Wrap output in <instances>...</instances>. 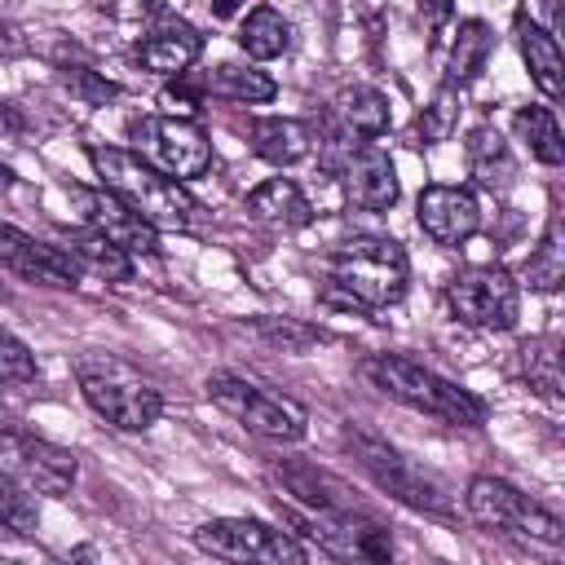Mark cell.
<instances>
[{"mask_svg": "<svg viewBox=\"0 0 565 565\" xmlns=\"http://www.w3.org/2000/svg\"><path fill=\"white\" fill-rule=\"evenodd\" d=\"M411 256L388 234H353L335 243L322 260V300L358 313L388 309L406 296Z\"/></svg>", "mask_w": 565, "mask_h": 565, "instance_id": "1", "label": "cell"}, {"mask_svg": "<svg viewBox=\"0 0 565 565\" xmlns=\"http://www.w3.org/2000/svg\"><path fill=\"white\" fill-rule=\"evenodd\" d=\"M88 163L97 181L119 194L128 207H137L154 230H185L199 212V199L185 190V181L159 172L150 159L124 146H88Z\"/></svg>", "mask_w": 565, "mask_h": 565, "instance_id": "2", "label": "cell"}, {"mask_svg": "<svg viewBox=\"0 0 565 565\" xmlns=\"http://www.w3.org/2000/svg\"><path fill=\"white\" fill-rule=\"evenodd\" d=\"M366 375L380 393H388L393 402H402V406H411L428 419H441V424H455V428H481L490 419L486 397H477L472 388L437 375L433 366H424L406 353H371Z\"/></svg>", "mask_w": 565, "mask_h": 565, "instance_id": "3", "label": "cell"}, {"mask_svg": "<svg viewBox=\"0 0 565 565\" xmlns=\"http://www.w3.org/2000/svg\"><path fill=\"white\" fill-rule=\"evenodd\" d=\"M75 384H79V397L88 402V411L124 433H146L163 415V393L132 362H124L115 353H97V349L79 353Z\"/></svg>", "mask_w": 565, "mask_h": 565, "instance_id": "4", "label": "cell"}, {"mask_svg": "<svg viewBox=\"0 0 565 565\" xmlns=\"http://www.w3.org/2000/svg\"><path fill=\"white\" fill-rule=\"evenodd\" d=\"M340 441H344V450L353 455V463H358L388 499H397V503H406V508H415V512H424V516H450V512H455L446 486H441L428 468H419L415 459H406L397 446H388L380 433H371V428H362V424H344V428H340Z\"/></svg>", "mask_w": 565, "mask_h": 565, "instance_id": "5", "label": "cell"}, {"mask_svg": "<svg viewBox=\"0 0 565 565\" xmlns=\"http://www.w3.org/2000/svg\"><path fill=\"white\" fill-rule=\"evenodd\" d=\"M207 397L234 424H243L247 433L269 437V441H300L305 428H309V411L296 397L260 388V384H252L243 375H230V371L207 375Z\"/></svg>", "mask_w": 565, "mask_h": 565, "instance_id": "6", "label": "cell"}, {"mask_svg": "<svg viewBox=\"0 0 565 565\" xmlns=\"http://www.w3.org/2000/svg\"><path fill=\"white\" fill-rule=\"evenodd\" d=\"M463 503H468V516L486 530L534 539V543H547V547H556L565 539L561 516L552 508H543L539 499H530L525 490H516L512 481H503V477H490V472L472 477Z\"/></svg>", "mask_w": 565, "mask_h": 565, "instance_id": "7", "label": "cell"}, {"mask_svg": "<svg viewBox=\"0 0 565 565\" xmlns=\"http://www.w3.org/2000/svg\"><path fill=\"white\" fill-rule=\"evenodd\" d=\"M194 547L216 556V561H238V565H305L309 547L269 521L256 516H212L194 530Z\"/></svg>", "mask_w": 565, "mask_h": 565, "instance_id": "8", "label": "cell"}, {"mask_svg": "<svg viewBox=\"0 0 565 565\" xmlns=\"http://www.w3.org/2000/svg\"><path fill=\"white\" fill-rule=\"evenodd\" d=\"M128 141L141 159H150L159 172L177 181H194L212 168V141L194 119L181 115H137L128 119Z\"/></svg>", "mask_w": 565, "mask_h": 565, "instance_id": "9", "label": "cell"}, {"mask_svg": "<svg viewBox=\"0 0 565 565\" xmlns=\"http://www.w3.org/2000/svg\"><path fill=\"white\" fill-rule=\"evenodd\" d=\"M446 305L477 331H512L521 318V282L503 265H477L446 282Z\"/></svg>", "mask_w": 565, "mask_h": 565, "instance_id": "10", "label": "cell"}, {"mask_svg": "<svg viewBox=\"0 0 565 565\" xmlns=\"http://www.w3.org/2000/svg\"><path fill=\"white\" fill-rule=\"evenodd\" d=\"M0 468L18 477L31 494H66L79 477L75 450L31 433V428H0Z\"/></svg>", "mask_w": 565, "mask_h": 565, "instance_id": "11", "label": "cell"}, {"mask_svg": "<svg viewBox=\"0 0 565 565\" xmlns=\"http://www.w3.org/2000/svg\"><path fill=\"white\" fill-rule=\"evenodd\" d=\"M66 194H71V203H75V212H79V225L106 234V238H110L115 247H124L128 256H159V252H163V247H159V230H154L137 207H128L119 194H110L106 185H97V190H88V185H66Z\"/></svg>", "mask_w": 565, "mask_h": 565, "instance_id": "12", "label": "cell"}, {"mask_svg": "<svg viewBox=\"0 0 565 565\" xmlns=\"http://www.w3.org/2000/svg\"><path fill=\"white\" fill-rule=\"evenodd\" d=\"M0 269L18 274L22 282H35V287H79L84 278V265L62 247V243H44L9 221H0Z\"/></svg>", "mask_w": 565, "mask_h": 565, "instance_id": "13", "label": "cell"}, {"mask_svg": "<svg viewBox=\"0 0 565 565\" xmlns=\"http://www.w3.org/2000/svg\"><path fill=\"white\" fill-rule=\"evenodd\" d=\"M415 221L437 247H463L481 230V203L468 185L433 181L415 199Z\"/></svg>", "mask_w": 565, "mask_h": 565, "instance_id": "14", "label": "cell"}, {"mask_svg": "<svg viewBox=\"0 0 565 565\" xmlns=\"http://www.w3.org/2000/svg\"><path fill=\"white\" fill-rule=\"evenodd\" d=\"M340 185H344L349 207H358V212H388L402 199L397 168H393L388 150L375 141L353 146V154L340 163Z\"/></svg>", "mask_w": 565, "mask_h": 565, "instance_id": "15", "label": "cell"}, {"mask_svg": "<svg viewBox=\"0 0 565 565\" xmlns=\"http://www.w3.org/2000/svg\"><path fill=\"white\" fill-rule=\"evenodd\" d=\"M203 53V31L190 26L185 18H163L146 31V40L137 44V62L154 75H181L199 62Z\"/></svg>", "mask_w": 565, "mask_h": 565, "instance_id": "16", "label": "cell"}, {"mask_svg": "<svg viewBox=\"0 0 565 565\" xmlns=\"http://www.w3.org/2000/svg\"><path fill=\"white\" fill-rule=\"evenodd\" d=\"M512 35H516V49H521V62H525L534 88L547 102H561V93H565V53H561V40L547 35L525 9H516Z\"/></svg>", "mask_w": 565, "mask_h": 565, "instance_id": "17", "label": "cell"}, {"mask_svg": "<svg viewBox=\"0 0 565 565\" xmlns=\"http://www.w3.org/2000/svg\"><path fill=\"white\" fill-rule=\"evenodd\" d=\"M247 141H252V154L265 159V163H274V168H291V163L309 159L313 146H318L313 124L291 119V115H265V119H252Z\"/></svg>", "mask_w": 565, "mask_h": 565, "instance_id": "18", "label": "cell"}, {"mask_svg": "<svg viewBox=\"0 0 565 565\" xmlns=\"http://www.w3.org/2000/svg\"><path fill=\"white\" fill-rule=\"evenodd\" d=\"M247 216L265 221V225H282V230H300L313 221V203L305 199V190L291 177H269L247 194Z\"/></svg>", "mask_w": 565, "mask_h": 565, "instance_id": "19", "label": "cell"}, {"mask_svg": "<svg viewBox=\"0 0 565 565\" xmlns=\"http://www.w3.org/2000/svg\"><path fill=\"white\" fill-rule=\"evenodd\" d=\"M463 159H468V172L477 177V185H486V190H494V194L508 190L512 177H516V159H512L508 141L499 137V128H490V124H477V128L468 132Z\"/></svg>", "mask_w": 565, "mask_h": 565, "instance_id": "20", "label": "cell"}, {"mask_svg": "<svg viewBox=\"0 0 565 565\" xmlns=\"http://www.w3.org/2000/svg\"><path fill=\"white\" fill-rule=\"evenodd\" d=\"M62 247L84 265V274H97L106 282H128L132 278V256L124 247H115L106 234L88 230V225H71L62 230Z\"/></svg>", "mask_w": 565, "mask_h": 565, "instance_id": "21", "label": "cell"}, {"mask_svg": "<svg viewBox=\"0 0 565 565\" xmlns=\"http://www.w3.org/2000/svg\"><path fill=\"white\" fill-rule=\"evenodd\" d=\"M490 53H494V26L481 22V18H463L459 31H455V44H450L446 79H441V84H450V88H468V84L486 71Z\"/></svg>", "mask_w": 565, "mask_h": 565, "instance_id": "22", "label": "cell"}, {"mask_svg": "<svg viewBox=\"0 0 565 565\" xmlns=\"http://www.w3.org/2000/svg\"><path fill=\"white\" fill-rule=\"evenodd\" d=\"M331 115L353 132V137H380L384 128H388V97L380 93V88H371V84H349V88H340L335 93V102H331Z\"/></svg>", "mask_w": 565, "mask_h": 565, "instance_id": "23", "label": "cell"}, {"mask_svg": "<svg viewBox=\"0 0 565 565\" xmlns=\"http://www.w3.org/2000/svg\"><path fill=\"white\" fill-rule=\"evenodd\" d=\"M287 44H291V22H287L274 4H256V9H247V18L238 22V49H243L252 62L282 57Z\"/></svg>", "mask_w": 565, "mask_h": 565, "instance_id": "24", "label": "cell"}, {"mask_svg": "<svg viewBox=\"0 0 565 565\" xmlns=\"http://www.w3.org/2000/svg\"><path fill=\"white\" fill-rule=\"evenodd\" d=\"M203 88L207 97H225V102H247V106H265L278 97V84L256 71V66H243V62H221L216 71L203 75Z\"/></svg>", "mask_w": 565, "mask_h": 565, "instance_id": "25", "label": "cell"}, {"mask_svg": "<svg viewBox=\"0 0 565 565\" xmlns=\"http://www.w3.org/2000/svg\"><path fill=\"white\" fill-rule=\"evenodd\" d=\"M512 132L525 141L530 159H539L543 168H561L565 163V137H561V124L547 106H521L512 115Z\"/></svg>", "mask_w": 565, "mask_h": 565, "instance_id": "26", "label": "cell"}, {"mask_svg": "<svg viewBox=\"0 0 565 565\" xmlns=\"http://www.w3.org/2000/svg\"><path fill=\"white\" fill-rule=\"evenodd\" d=\"M565 282V230H561V207L552 203V216L543 225L539 247L525 260V287L534 291H556Z\"/></svg>", "mask_w": 565, "mask_h": 565, "instance_id": "27", "label": "cell"}, {"mask_svg": "<svg viewBox=\"0 0 565 565\" xmlns=\"http://www.w3.org/2000/svg\"><path fill=\"white\" fill-rule=\"evenodd\" d=\"M40 530V508H35V494L9 477L0 468V543H22Z\"/></svg>", "mask_w": 565, "mask_h": 565, "instance_id": "28", "label": "cell"}, {"mask_svg": "<svg viewBox=\"0 0 565 565\" xmlns=\"http://www.w3.org/2000/svg\"><path fill=\"white\" fill-rule=\"evenodd\" d=\"M459 128V88L441 84L433 93V102L415 115V132L424 137V146H437V141H450Z\"/></svg>", "mask_w": 565, "mask_h": 565, "instance_id": "29", "label": "cell"}, {"mask_svg": "<svg viewBox=\"0 0 565 565\" xmlns=\"http://www.w3.org/2000/svg\"><path fill=\"white\" fill-rule=\"evenodd\" d=\"M57 84L75 97V102H84V106H110V102H119V84L115 79H106L102 71H93V66H57Z\"/></svg>", "mask_w": 565, "mask_h": 565, "instance_id": "30", "label": "cell"}, {"mask_svg": "<svg viewBox=\"0 0 565 565\" xmlns=\"http://www.w3.org/2000/svg\"><path fill=\"white\" fill-rule=\"evenodd\" d=\"M252 327L260 340H269L282 353H309L313 344H322V331L309 322H296V318H256Z\"/></svg>", "mask_w": 565, "mask_h": 565, "instance_id": "31", "label": "cell"}, {"mask_svg": "<svg viewBox=\"0 0 565 565\" xmlns=\"http://www.w3.org/2000/svg\"><path fill=\"white\" fill-rule=\"evenodd\" d=\"M35 375H40L35 353H31L13 331L0 327V384H31Z\"/></svg>", "mask_w": 565, "mask_h": 565, "instance_id": "32", "label": "cell"}, {"mask_svg": "<svg viewBox=\"0 0 565 565\" xmlns=\"http://www.w3.org/2000/svg\"><path fill=\"white\" fill-rule=\"evenodd\" d=\"M556 340H534V344H525L521 353L530 358V384L543 393V397H556L561 393V375H556Z\"/></svg>", "mask_w": 565, "mask_h": 565, "instance_id": "33", "label": "cell"}, {"mask_svg": "<svg viewBox=\"0 0 565 565\" xmlns=\"http://www.w3.org/2000/svg\"><path fill=\"white\" fill-rule=\"evenodd\" d=\"M530 4H534V13L543 18L539 26L561 40V35H565V9H561V0H530Z\"/></svg>", "mask_w": 565, "mask_h": 565, "instance_id": "34", "label": "cell"}, {"mask_svg": "<svg viewBox=\"0 0 565 565\" xmlns=\"http://www.w3.org/2000/svg\"><path fill=\"white\" fill-rule=\"evenodd\" d=\"M450 13H455V0H419V18H424L433 31H441V26L450 22Z\"/></svg>", "mask_w": 565, "mask_h": 565, "instance_id": "35", "label": "cell"}, {"mask_svg": "<svg viewBox=\"0 0 565 565\" xmlns=\"http://www.w3.org/2000/svg\"><path fill=\"white\" fill-rule=\"evenodd\" d=\"M22 53V40H18V31L9 26V22H0V62L4 57H18Z\"/></svg>", "mask_w": 565, "mask_h": 565, "instance_id": "36", "label": "cell"}, {"mask_svg": "<svg viewBox=\"0 0 565 565\" xmlns=\"http://www.w3.org/2000/svg\"><path fill=\"white\" fill-rule=\"evenodd\" d=\"M0 132H22V119L13 115V106L0 102Z\"/></svg>", "mask_w": 565, "mask_h": 565, "instance_id": "37", "label": "cell"}, {"mask_svg": "<svg viewBox=\"0 0 565 565\" xmlns=\"http://www.w3.org/2000/svg\"><path fill=\"white\" fill-rule=\"evenodd\" d=\"M207 4H212V18H234L243 0H207Z\"/></svg>", "mask_w": 565, "mask_h": 565, "instance_id": "38", "label": "cell"}, {"mask_svg": "<svg viewBox=\"0 0 565 565\" xmlns=\"http://www.w3.org/2000/svg\"><path fill=\"white\" fill-rule=\"evenodd\" d=\"M13 181H18V172H13V163L0 154V194H9V190H13Z\"/></svg>", "mask_w": 565, "mask_h": 565, "instance_id": "39", "label": "cell"}, {"mask_svg": "<svg viewBox=\"0 0 565 565\" xmlns=\"http://www.w3.org/2000/svg\"><path fill=\"white\" fill-rule=\"evenodd\" d=\"M163 9V0H141V13H159Z\"/></svg>", "mask_w": 565, "mask_h": 565, "instance_id": "40", "label": "cell"}]
</instances>
